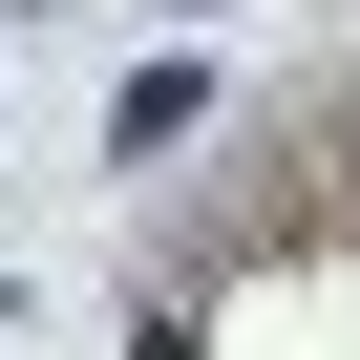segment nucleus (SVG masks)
Here are the masks:
<instances>
[{"instance_id": "nucleus-1", "label": "nucleus", "mask_w": 360, "mask_h": 360, "mask_svg": "<svg viewBox=\"0 0 360 360\" xmlns=\"http://www.w3.org/2000/svg\"><path fill=\"white\" fill-rule=\"evenodd\" d=\"M148 360H191V339H148Z\"/></svg>"}]
</instances>
